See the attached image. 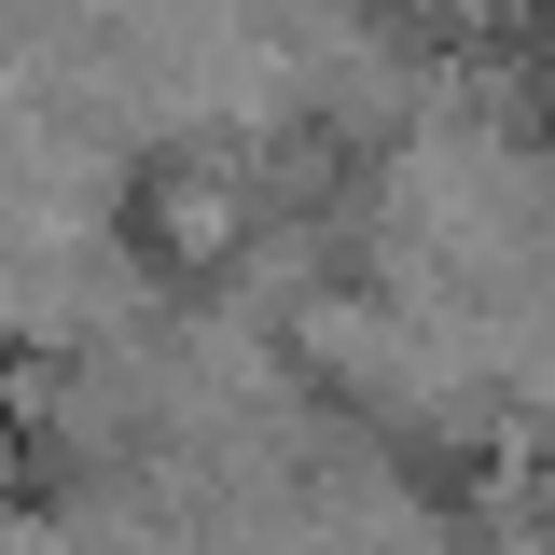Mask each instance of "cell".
Instances as JSON below:
<instances>
[{"instance_id": "6da1fadb", "label": "cell", "mask_w": 555, "mask_h": 555, "mask_svg": "<svg viewBox=\"0 0 555 555\" xmlns=\"http://www.w3.org/2000/svg\"><path fill=\"white\" fill-rule=\"evenodd\" d=\"M126 236H139L167 278H236V264H250V236H264V181H250V153H236V139H167V153H139Z\"/></svg>"}, {"instance_id": "7a4b0ae2", "label": "cell", "mask_w": 555, "mask_h": 555, "mask_svg": "<svg viewBox=\"0 0 555 555\" xmlns=\"http://www.w3.org/2000/svg\"><path fill=\"white\" fill-rule=\"evenodd\" d=\"M14 500H28V430L0 416V514H14Z\"/></svg>"}]
</instances>
